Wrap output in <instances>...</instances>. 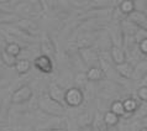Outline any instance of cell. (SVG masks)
Instances as JSON below:
<instances>
[{"label": "cell", "mask_w": 147, "mask_h": 131, "mask_svg": "<svg viewBox=\"0 0 147 131\" xmlns=\"http://www.w3.org/2000/svg\"><path fill=\"white\" fill-rule=\"evenodd\" d=\"M38 105L41 110H43L45 113L51 114L55 116H62L64 114V106L58 104L57 101L52 100L50 95H42L38 101Z\"/></svg>", "instance_id": "6da1fadb"}, {"label": "cell", "mask_w": 147, "mask_h": 131, "mask_svg": "<svg viewBox=\"0 0 147 131\" xmlns=\"http://www.w3.org/2000/svg\"><path fill=\"white\" fill-rule=\"evenodd\" d=\"M84 100V94L79 88H71L64 94V104L69 106H79Z\"/></svg>", "instance_id": "7a4b0ae2"}, {"label": "cell", "mask_w": 147, "mask_h": 131, "mask_svg": "<svg viewBox=\"0 0 147 131\" xmlns=\"http://www.w3.org/2000/svg\"><path fill=\"white\" fill-rule=\"evenodd\" d=\"M127 21H130L135 25L136 27L141 28V30H146L147 27V18H146V13H142V11H137L134 10L131 14L127 15Z\"/></svg>", "instance_id": "3957f363"}, {"label": "cell", "mask_w": 147, "mask_h": 131, "mask_svg": "<svg viewBox=\"0 0 147 131\" xmlns=\"http://www.w3.org/2000/svg\"><path fill=\"white\" fill-rule=\"evenodd\" d=\"M32 97V90L28 85H24V87L19 88L18 90L14 93L13 95V103L14 104H22L26 103L31 99Z\"/></svg>", "instance_id": "277c9868"}, {"label": "cell", "mask_w": 147, "mask_h": 131, "mask_svg": "<svg viewBox=\"0 0 147 131\" xmlns=\"http://www.w3.org/2000/svg\"><path fill=\"white\" fill-rule=\"evenodd\" d=\"M35 67L38 69V71L43 72V73H51L53 71V63H52V59L50 57L46 56H38L37 58L35 59Z\"/></svg>", "instance_id": "5b68a950"}, {"label": "cell", "mask_w": 147, "mask_h": 131, "mask_svg": "<svg viewBox=\"0 0 147 131\" xmlns=\"http://www.w3.org/2000/svg\"><path fill=\"white\" fill-rule=\"evenodd\" d=\"M82 57H83L85 63L90 68L96 67L99 57H98V52L95 50H93V48H84V50H82Z\"/></svg>", "instance_id": "8992f818"}, {"label": "cell", "mask_w": 147, "mask_h": 131, "mask_svg": "<svg viewBox=\"0 0 147 131\" xmlns=\"http://www.w3.org/2000/svg\"><path fill=\"white\" fill-rule=\"evenodd\" d=\"M64 94H66V90H63L61 87H58L57 84H51L50 87V98L52 100L57 101L61 105H64Z\"/></svg>", "instance_id": "52a82bcc"}, {"label": "cell", "mask_w": 147, "mask_h": 131, "mask_svg": "<svg viewBox=\"0 0 147 131\" xmlns=\"http://www.w3.org/2000/svg\"><path fill=\"white\" fill-rule=\"evenodd\" d=\"M41 51H42V56L50 57V58L52 56H55V53H56L55 43L48 36H45L42 43H41Z\"/></svg>", "instance_id": "ba28073f"}, {"label": "cell", "mask_w": 147, "mask_h": 131, "mask_svg": "<svg viewBox=\"0 0 147 131\" xmlns=\"http://www.w3.org/2000/svg\"><path fill=\"white\" fill-rule=\"evenodd\" d=\"M111 56H113V59H114V62H115L116 66L126 62L125 51L119 46H113L111 47Z\"/></svg>", "instance_id": "9c48e42d"}, {"label": "cell", "mask_w": 147, "mask_h": 131, "mask_svg": "<svg viewBox=\"0 0 147 131\" xmlns=\"http://www.w3.org/2000/svg\"><path fill=\"white\" fill-rule=\"evenodd\" d=\"M116 71L120 73V74L124 77V78H132L134 77V68H132V66L127 63V62H124V63H121V64H117L116 66Z\"/></svg>", "instance_id": "30bf717a"}, {"label": "cell", "mask_w": 147, "mask_h": 131, "mask_svg": "<svg viewBox=\"0 0 147 131\" xmlns=\"http://www.w3.org/2000/svg\"><path fill=\"white\" fill-rule=\"evenodd\" d=\"M103 76H104V73H103V71H101L99 67L89 68V71L87 72V74H85V77L88 78V80H92V82L100 80L101 78H103Z\"/></svg>", "instance_id": "8fae6325"}, {"label": "cell", "mask_w": 147, "mask_h": 131, "mask_svg": "<svg viewBox=\"0 0 147 131\" xmlns=\"http://www.w3.org/2000/svg\"><path fill=\"white\" fill-rule=\"evenodd\" d=\"M30 67H31V63H30V61H27V59H20L15 64L16 71H18V73H20V74L28 72L30 71Z\"/></svg>", "instance_id": "7c38bea8"}, {"label": "cell", "mask_w": 147, "mask_h": 131, "mask_svg": "<svg viewBox=\"0 0 147 131\" xmlns=\"http://www.w3.org/2000/svg\"><path fill=\"white\" fill-rule=\"evenodd\" d=\"M103 120L107 126H116L117 122H119V116H116L115 114H113L111 111H107Z\"/></svg>", "instance_id": "4fadbf2b"}, {"label": "cell", "mask_w": 147, "mask_h": 131, "mask_svg": "<svg viewBox=\"0 0 147 131\" xmlns=\"http://www.w3.org/2000/svg\"><path fill=\"white\" fill-rule=\"evenodd\" d=\"M119 10H120L121 14L129 15L135 10V4H134V1H130V0H127V1H122L119 6Z\"/></svg>", "instance_id": "5bb4252c"}, {"label": "cell", "mask_w": 147, "mask_h": 131, "mask_svg": "<svg viewBox=\"0 0 147 131\" xmlns=\"http://www.w3.org/2000/svg\"><path fill=\"white\" fill-rule=\"evenodd\" d=\"M113 114H115L116 116H122L125 115V110H124V105H122L121 100H115L111 104V110H110Z\"/></svg>", "instance_id": "9a60e30c"}, {"label": "cell", "mask_w": 147, "mask_h": 131, "mask_svg": "<svg viewBox=\"0 0 147 131\" xmlns=\"http://www.w3.org/2000/svg\"><path fill=\"white\" fill-rule=\"evenodd\" d=\"M122 105H124V110H125V114L129 113V114H132L135 110L137 109V103L136 100L134 99H126L122 101Z\"/></svg>", "instance_id": "2e32d148"}, {"label": "cell", "mask_w": 147, "mask_h": 131, "mask_svg": "<svg viewBox=\"0 0 147 131\" xmlns=\"http://www.w3.org/2000/svg\"><path fill=\"white\" fill-rule=\"evenodd\" d=\"M5 52L9 53L10 56L16 57V56H19L20 52H21V47H20L16 42H11V43H9V45H7V46L5 47Z\"/></svg>", "instance_id": "e0dca14e"}, {"label": "cell", "mask_w": 147, "mask_h": 131, "mask_svg": "<svg viewBox=\"0 0 147 131\" xmlns=\"http://www.w3.org/2000/svg\"><path fill=\"white\" fill-rule=\"evenodd\" d=\"M1 58H3V62L5 63L7 67H14L18 62V59H16V57H13L10 56L9 53H6L5 50H3V53H1Z\"/></svg>", "instance_id": "ac0fdd59"}, {"label": "cell", "mask_w": 147, "mask_h": 131, "mask_svg": "<svg viewBox=\"0 0 147 131\" xmlns=\"http://www.w3.org/2000/svg\"><path fill=\"white\" fill-rule=\"evenodd\" d=\"M94 125H95V128L98 129V131H108L107 125H105L103 119H100L99 114H96V117H95V120H94Z\"/></svg>", "instance_id": "d6986e66"}, {"label": "cell", "mask_w": 147, "mask_h": 131, "mask_svg": "<svg viewBox=\"0 0 147 131\" xmlns=\"http://www.w3.org/2000/svg\"><path fill=\"white\" fill-rule=\"evenodd\" d=\"M147 32L146 30H141V28H138V30L135 32V35H134V38L135 41H136L137 43H141L144 40H147Z\"/></svg>", "instance_id": "ffe728a7"}, {"label": "cell", "mask_w": 147, "mask_h": 131, "mask_svg": "<svg viewBox=\"0 0 147 131\" xmlns=\"http://www.w3.org/2000/svg\"><path fill=\"white\" fill-rule=\"evenodd\" d=\"M137 97L140 98L141 100H144V101L147 100V87H146V85L141 87V88L137 90Z\"/></svg>", "instance_id": "44dd1931"}, {"label": "cell", "mask_w": 147, "mask_h": 131, "mask_svg": "<svg viewBox=\"0 0 147 131\" xmlns=\"http://www.w3.org/2000/svg\"><path fill=\"white\" fill-rule=\"evenodd\" d=\"M138 46H140V51L144 53V55H146L147 53V40H144L141 43H138Z\"/></svg>", "instance_id": "7402d4cb"}, {"label": "cell", "mask_w": 147, "mask_h": 131, "mask_svg": "<svg viewBox=\"0 0 147 131\" xmlns=\"http://www.w3.org/2000/svg\"><path fill=\"white\" fill-rule=\"evenodd\" d=\"M42 131H67V130H63V129H52V130H42Z\"/></svg>", "instance_id": "603a6c76"}, {"label": "cell", "mask_w": 147, "mask_h": 131, "mask_svg": "<svg viewBox=\"0 0 147 131\" xmlns=\"http://www.w3.org/2000/svg\"><path fill=\"white\" fill-rule=\"evenodd\" d=\"M141 131H147V129H146V128H144V129H142Z\"/></svg>", "instance_id": "cb8c5ba5"}]
</instances>
